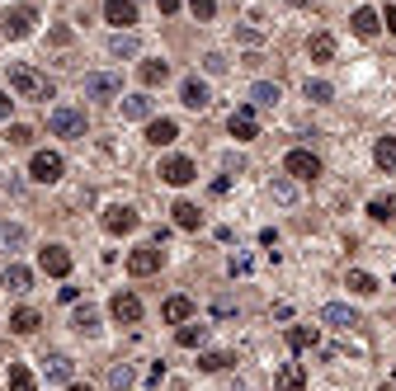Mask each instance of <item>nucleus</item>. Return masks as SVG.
Returning <instances> with one entry per match:
<instances>
[{
  "mask_svg": "<svg viewBox=\"0 0 396 391\" xmlns=\"http://www.w3.org/2000/svg\"><path fill=\"white\" fill-rule=\"evenodd\" d=\"M33 24H38V10H33V5H15V10H5V19H0V33L19 43V38H28V33H33Z\"/></svg>",
  "mask_w": 396,
  "mask_h": 391,
  "instance_id": "nucleus-4",
  "label": "nucleus"
},
{
  "mask_svg": "<svg viewBox=\"0 0 396 391\" xmlns=\"http://www.w3.org/2000/svg\"><path fill=\"white\" fill-rule=\"evenodd\" d=\"M392 283H396V274H392Z\"/></svg>",
  "mask_w": 396,
  "mask_h": 391,
  "instance_id": "nucleus-53",
  "label": "nucleus"
},
{
  "mask_svg": "<svg viewBox=\"0 0 396 391\" xmlns=\"http://www.w3.org/2000/svg\"><path fill=\"white\" fill-rule=\"evenodd\" d=\"M203 71H208V76H222V71H227V57L208 53V57H203Z\"/></svg>",
  "mask_w": 396,
  "mask_h": 391,
  "instance_id": "nucleus-43",
  "label": "nucleus"
},
{
  "mask_svg": "<svg viewBox=\"0 0 396 391\" xmlns=\"http://www.w3.org/2000/svg\"><path fill=\"white\" fill-rule=\"evenodd\" d=\"M71 325H76L80 335H100V312H95V307H76V312H71Z\"/></svg>",
  "mask_w": 396,
  "mask_h": 391,
  "instance_id": "nucleus-28",
  "label": "nucleus"
},
{
  "mask_svg": "<svg viewBox=\"0 0 396 391\" xmlns=\"http://www.w3.org/2000/svg\"><path fill=\"white\" fill-rule=\"evenodd\" d=\"M344 287H349V292H359V297H373V292H377V278H373V274H364V269H349Z\"/></svg>",
  "mask_w": 396,
  "mask_h": 391,
  "instance_id": "nucleus-29",
  "label": "nucleus"
},
{
  "mask_svg": "<svg viewBox=\"0 0 396 391\" xmlns=\"http://www.w3.org/2000/svg\"><path fill=\"white\" fill-rule=\"evenodd\" d=\"M10 104H15V99H10V95H5V90H0V123H5V118H10Z\"/></svg>",
  "mask_w": 396,
  "mask_h": 391,
  "instance_id": "nucleus-48",
  "label": "nucleus"
},
{
  "mask_svg": "<svg viewBox=\"0 0 396 391\" xmlns=\"http://www.w3.org/2000/svg\"><path fill=\"white\" fill-rule=\"evenodd\" d=\"M170 212H175V227H180V231H198V227H203V212H198V203H189V198H180Z\"/></svg>",
  "mask_w": 396,
  "mask_h": 391,
  "instance_id": "nucleus-20",
  "label": "nucleus"
},
{
  "mask_svg": "<svg viewBox=\"0 0 396 391\" xmlns=\"http://www.w3.org/2000/svg\"><path fill=\"white\" fill-rule=\"evenodd\" d=\"M227 132H232L236 142H255V137H260V118H255V104L232 108V118H227Z\"/></svg>",
  "mask_w": 396,
  "mask_h": 391,
  "instance_id": "nucleus-9",
  "label": "nucleus"
},
{
  "mask_svg": "<svg viewBox=\"0 0 396 391\" xmlns=\"http://www.w3.org/2000/svg\"><path fill=\"white\" fill-rule=\"evenodd\" d=\"M10 391H38V377L24 363H10Z\"/></svg>",
  "mask_w": 396,
  "mask_h": 391,
  "instance_id": "nucleus-33",
  "label": "nucleus"
},
{
  "mask_svg": "<svg viewBox=\"0 0 396 391\" xmlns=\"http://www.w3.org/2000/svg\"><path fill=\"white\" fill-rule=\"evenodd\" d=\"M5 287H10V292H28V287H33V274H28L24 264H5Z\"/></svg>",
  "mask_w": 396,
  "mask_h": 391,
  "instance_id": "nucleus-27",
  "label": "nucleus"
},
{
  "mask_svg": "<svg viewBox=\"0 0 396 391\" xmlns=\"http://www.w3.org/2000/svg\"><path fill=\"white\" fill-rule=\"evenodd\" d=\"M373 160H377L387 175H396V137H382V142L373 146Z\"/></svg>",
  "mask_w": 396,
  "mask_h": 391,
  "instance_id": "nucleus-30",
  "label": "nucleus"
},
{
  "mask_svg": "<svg viewBox=\"0 0 396 391\" xmlns=\"http://www.w3.org/2000/svg\"><path fill=\"white\" fill-rule=\"evenodd\" d=\"M137 53H142V38H137V33H113V38H109V57L123 61V57H137Z\"/></svg>",
  "mask_w": 396,
  "mask_h": 391,
  "instance_id": "nucleus-24",
  "label": "nucleus"
},
{
  "mask_svg": "<svg viewBox=\"0 0 396 391\" xmlns=\"http://www.w3.org/2000/svg\"><path fill=\"white\" fill-rule=\"evenodd\" d=\"M109 312H113L118 325H137V321H142V302H137V292H113Z\"/></svg>",
  "mask_w": 396,
  "mask_h": 391,
  "instance_id": "nucleus-12",
  "label": "nucleus"
},
{
  "mask_svg": "<svg viewBox=\"0 0 396 391\" xmlns=\"http://www.w3.org/2000/svg\"><path fill=\"white\" fill-rule=\"evenodd\" d=\"M180 99H185L189 108H208V104H212V95H208V80L185 76V85H180Z\"/></svg>",
  "mask_w": 396,
  "mask_h": 391,
  "instance_id": "nucleus-17",
  "label": "nucleus"
},
{
  "mask_svg": "<svg viewBox=\"0 0 396 391\" xmlns=\"http://www.w3.org/2000/svg\"><path fill=\"white\" fill-rule=\"evenodd\" d=\"M160 264H165V250H160V245H137L128 255V274L132 278H151Z\"/></svg>",
  "mask_w": 396,
  "mask_h": 391,
  "instance_id": "nucleus-8",
  "label": "nucleus"
},
{
  "mask_svg": "<svg viewBox=\"0 0 396 391\" xmlns=\"http://www.w3.org/2000/svg\"><path fill=\"white\" fill-rule=\"evenodd\" d=\"M292 5H312V0H292Z\"/></svg>",
  "mask_w": 396,
  "mask_h": 391,
  "instance_id": "nucleus-51",
  "label": "nucleus"
},
{
  "mask_svg": "<svg viewBox=\"0 0 396 391\" xmlns=\"http://www.w3.org/2000/svg\"><path fill=\"white\" fill-rule=\"evenodd\" d=\"M132 382H137L132 363H113V368H109V387H113V391H128Z\"/></svg>",
  "mask_w": 396,
  "mask_h": 391,
  "instance_id": "nucleus-36",
  "label": "nucleus"
},
{
  "mask_svg": "<svg viewBox=\"0 0 396 391\" xmlns=\"http://www.w3.org/2000/svg\"><path fill=\"white\" fill-rule=\"evenodd\" d=\"M198 368H203V372H227V368H232V354L212 349V354H203V359H198Z\"/></svg>",
  "mask_w": 396,
  "mask_h": 391,
  "instance_id": "nucleus-40",
  "label": "nucleus"
},
{
  "mask_svg": "<svg viewBox=\"0 0 396 391\" xmlns=\"http://www.w3.org/2000/svg\"><path fill=\"white\" fill-rule=\"evenodd\" d=\"M160 316H165L170 325H189V321H194V302H189V297H165Z\"/></svg>",
  "mask_w": 396,
  "mask_h": 391,
  "instance_id": "nucleus-21",
  "label": "nucleus"
},
{
  "mask_svg": "<svg viewBox=\"0 0 396 391\" xmlns=\"http://www.w3.org/2000/svg\"><path fill=\"white\" fill-rule=\"evenodd\" d=\"M382 24L392 28V38H396V5H387V15H382Z\"/></svg>",
  "mask_w": 396,
  "mask_h": 391,
  "instance_id": "nucleus-47",
  "label": "nucleus"
},
{
  "mask_svg": "<svg viewBox=\"0 0 396 391\" xmlns=\"http://www.w3.org/2000/svg\"><path fill=\"white\" fill-rule=\"evenodd\" d=\"M302 90H307L312 104H330V99H335V85H330V80H307Z\"/></svg>",
  "mask_w": 396,
  "mask_h": 391,
  "instance_id": "nucleus-37",
  "label": "nucleus"
},
{
  "mask_svg": "<svg viewBox=\"0 0 396 391\" xmlns=\"http://www.w3.org/2000/svg\"><path fill=\"white\" fill-rule=\"evenodd\" d=\"M245 274H250V255H236L232 260V278H245Z\"/></svg>",
  "mask_w": 396,
  "mask_h": 391,
  "instance_id": "nucleus-44",
  "label": "nucleus"
},
{
  "mask_svg": "<svg viewBox=\"0 0 396 391\" xmlns=\"http://www.w3.org/2000/svg\"><path fill=\"white\" fill-rule=\"evenodd\" d=\"M48 128H53V137H71V142H80V137H85V113L62 104V108L48 113Z\"/></svg>",
  "mask_w": 396,
  "mask_h": 391,
  "instance_id": "nucleus-3",
  "label": "nucleus"
},
{
  "mask_svg": "<svg viewBox=\"0 0 396 391\" xmlns=\"http://www.w3.org/2000/svg\"><path fill=\"white\" fill-rule=\"evenodd\" d=\"M5 142H10V146H28V142H33V128H24V123H10V128H5Z\"/></svg>",
  "mask_w": 396,
  "mask_h": 391,
  "instance_id": "nucleus-41",
  "label": "nucleus"
},
{
  "mask_svg": "<svg viewBox=\"0 0 396 391\" xmlns=\"http://www.w3.org/2000/svg\"><path fill=\"white\" fill-rule=\"evenodd\" d=\"M368 217H373V222H396V198H373Z\"/></svg>",
  "mask_w": 396,
  "mask_h": 391,
  "instance_id": "nucleus-39",
  "label": "nucleus"
},
{
  "mask_svg": "<svg viewBox=\"0 0 396 391\" xmlns=\"http://www.w3.org/2000/svg\"><path fill=\"white\" fill-rule=\"evenodd\" d=\"M123 95V76L118 71H90L85 76V99H118Z\"/></svg>",
  "mask_w": 396,
  "mask_h": 391,
  "instance_id": "nucleus-6",
  "label": "nucleus"
},
{
  "mask_svg": "<svg viewBox=\"0 0 396 391\" xmlns=\"http://www.w3.org/2000/svg\"><path fill=\"white\" fill-rule=\"evenodd\" d=\"M382 391H396V382H387V387H382Z\"/></svg>",
  "mask_w": 396,
  "mask_h": 391,
  "instance_id": "nucleus-50",
  "label": "nucleus"
},
{
  "mask_svg": "<svg viewBox=\"0 0 396 391\" xmlns=\"http://www.w3.org/2000/svg\"><path fill=\"white\" fill-rule=\"evenodd\" d=\"M269 193H274V203H283V208H288V203H297V189H292L288 175H279V180L269 184Z\"/></svg>",
  "mask_w": 396,
  "mask_h": 391,
  "instance_id": "nucleus-38",
  "label": "nucleus"
},
{
  "mask_svg": "<svg viewBox=\"0 0 396 391\" xmlns=\"http://www.w3.org/2000/svg\"><path fill=\"white\" fill-rule=\"evenodd\" d=\"M170 80V61H142V85H165Z\"/></svg>",
  "mask_w": 396,
  "mask_h": 391,
  "instance_id": "nucleus-32",
  "label": "nucleus"
},
{
  "mask_svg": "<svg viewBox=\"0 0 396 391\" xmlns=\"http://www.w3.org/2000/svg\"><path fill=\"white\" fill-rule=\"evenodd\" d=\"M349 28L359 33V38H377V28H382V15L368 10V5H359L354 15H349Z\"/></svg>",
  "mask_w": 396,
  "mask_h": 391,
  "instance_id": "nucleus-16",
  "label": "nucleus"
},
{
  "mask_svg": "<svg viewBox=\"0 0 396 391\" xmlns=\"http://www.w3.org/2000/svg\"><path fill=\"white\" fill-rule=\"evenodd\" d=\"M212 193H217V198H222V193H232V180H227V175H217V180H212Z\"/></svg>",
  "mask_w": 396,
  "mask_h": 391,
  "instance_id": "nucleus-45",
  "label": "nucleus"
},
{
  "mask_svg": "<svg viewBox=\"0 0 396 391\" xmlns=\"http://www.w3.org/2000/svg\"><path fill=\"white\" fill-rule=\"evenodd\" d=\"M66 391H95V387H85V382H71V387H66Z\"/></svg>",
  "mask_w": 396,
  "mask_h": 391,
  "instance_id": "nucleus-49",
  "label": "nucleus"
},
{
  "mask_svg": "<svg viewBox=\"0 0 396 391\" xmlns=\"http://www.w3.org/2000/svg\"><path fill=\"white\" fill-rule=\"evenodd\" d=\"M283 175H288V180H317L321 175V156L317 151H307V146H292L288 156H283Z\"/></svg>",
  "mask_w": 396,
  "mask_h": 391,
  "instance_id": "nucleus-2",
  "label": "nucleus"
},
{
  "mask_svg": "<svg viewBox=\"0 0 396 391\" xmlns=\"http://www.w3.org/2000/svg\"><path fill=\"white\" fill-rule=\"evenodd\" d=\"M189 10H194V19H198V24H208L212 15H217V0H189Z\"/></svg>",
  "mask_w": 396,
  "mask_h": 391,
  "instance_id": "nucleus-42",
  "label": "nucleus"
},
{
  "mask_svg": "<svg viewBox=\"0 0 396 391\" xmlns=\"http://www.w3.org/2000/svg\"><path fill=\"white\" fill-rule=\"evenodd\" d=\"M137 208H128V203H109L104 208V217H100V227H104L109 236H128V231H137Z\"/></svg>",
  "mask_w": 396,
  "mask_h": 391,
  "instance_id": "nucleus-5",
  "label": "nucleus"
},
{
  "mask_svg": "<svg viewBox=\"0 0 396 391\" xmlns=\"http://www.w3.org/2000/svg\"><path fill=\"white\" fill-rule=\"evenodd\" d=\"M5 80H10V90L19 95V99H53V80L43 76V71H33V66H24V61H10L5 66Z\"/></svg>",
  "mask_w": 396,
  "mask_h": 391,
  "instance_id": "nucleus-1",
  "label": "nucleus"
},
{
  "mask_svg": "<svg viewBox=\"0 0 396 391\" xmlns=\"http://www.w3.org/2000/svg\"><path fill=\"white\" fill-rule=\"evenodd\" d=\"M317 325H292L288 330V349H297V354H302V349H312V344H317Z\"/></svg>",
  "mask_w": 396,
  "mask_h": 391,
  "instance_id": "nucleus-31",
  "label": "nucleus"
},
{
  "mask_svg": "<svg viewBox=\"0 0 396 391\" xmlns=\"http://www.w3.org/2000/svg\"><path fill=\"white\" fill-rule=\"evenodd\" d=\"M321 321L335 325V330H354V325H359V312L344 307V302H326V307H321Z\"/></svg>",
  "mask_w": 396,
  "mask_h": 391,
  "instance_id": "nucleus-15",
  "label": "nucleus"
},
{
  "mask_svg": "<svg viewBox=\"0 0 396 391\" xmlns=\"http://www.w3.org/2000/svg\"><path fill=\"white\" fill-rule=\"evenodd\" d=\"M62 170H66V160L57 151H33V160H28V180H38V184H57Z\"/></svg>",
  "mask_w": 396,
  "mask_h": 391,
  "instance_id": "nucleus-7",
  "label": "nucleus"
},
{
  "mask_svg": "<svg viewBox=\"0 0 396 391\" xmlns=\"http://www.w3.org/2000/svg\"><path fill=\"white\" fill-rule=\"evenodd\" d=\"M123 118H128V123L151 118V95H128V99H123Z\"/></svg>",
  "mask_w": 396,
  "mask_h": 391,
  "instance_id": "nucleus-26",
  "label": "nucleus"
},
{
  "mask_svg": "<svg viewBox=\"0 0 396 391\" xmlns=\"http://www.w3.org/2000/svg\"><path fill=\"white\" fill-rule=\"evenodd\" d=\"M307 53H312V61H321V66L335 61V38H330V33H312V38H307Z\"/></svg>",
  "mask_w": 396,
  "mask_h": 391,
  "instance_id": "nucleus-25",
  "label": "nucleus"
},
{
  "mask_svg": "<svg viewBox=\"0 0 396 391\" xmlns=\"http://www.w3.org/2000/svg\"><path fill=\"white\" fill-rule=\"evenodd\" d=\"M0 189H5V180H0Z\"/></svg>",
  "mask_w": 396,
  "mask_h": 391,
  "instance_id": "nucleus-52",
  "label": "nucleus"
},
{
  "mask_svg": "<svg viewBox=\"0 0 396 391\" xmlns=\"http://www.w3.org/2000/svg\"><path fill=\"white\" fill-rule=\"evenodd\" d=\"M38 269L53 274V278H66V274H71V250H66V245H43V250H38Z\"/></svg>",
  "mask_w": 396,
  "mask_h": 391,
  "instance_id": "nucleus-11",
  "label": "nucleus"
},
{
  "mask_svg": "<svg viewBox=\"0 0 396 391\" xmlns=\"http://www.w3.org/2000/svg\"><path fill=\"white\" fill-rule=\"evenodd\" d=\"M38 325H43V316L33 312V307H15V312H10V330H15V335H33Z\"/></svg>",
  "mask_w": 396,
  "mask_h": 391,
  "instance_id": "nucleus-23",
  "label": "nucleus"
},
{
  "mask_svg": "<svg viewBox=\"0 0 396 391\" xmlns=\"http://www.w3.org/2000/svg\"><path fill=\"white\" fill-rule=\"evenodd\" d=\"M43 377H48V382H62V387H71L76 363H71L66 354H48V359H43Z\"/></svg>",
  "mask_w": 396,
  "mask_h": 391,
  "instance_id": "nucleus-13",
  "label": "nucleus"
},
{
  "mask_svg": "<svg viewBox=\"0 0 396 391\" xmlns=\"http://www.w3.org/2000/svg\"><path fill=\"white\" fill-rule=\"evenodd\" d=\"M156 5H160V15H175V10H180L185 0H156Z\"/></svg>",
  "mask_w": 396,
  "mask_h": 391,
  "instance_id": "nucleus-46",
  "label": "nucleus"
},
{
  "mask_svg": "<svg viewBox=\"0 0 396 391\" xmlns=\"http://www.w3.org/2000/svg\"><path fill=\"white\" fill-rule=\"evenodd\" d=\"M156 175H160L165 184H175V189H180V184L198 180V165H194L189 156H165V160H160V170H156Z\"/></svg>",
  "mask_w": 396,
  "mask_h": 391,
  "instance_id": "nucleus-10",
  "label": "nucleus"
},
{
  "mask_svg": "<svg viewBox=\"0 0 396 391\" xmlns=\"http://www.w3.org/2000/svg\"><path fill=\"white\" fill-rule=\"evenodd\" d=\"M24 240H28V231H24V227H0V250L19 255V250H24Z\"/></svg>",
  "mask_w": 396,
  "mask_h": 391,
  "instance_id": "nucleus-34",
  "label": "nucleus"
},
{
  "mask_svg": "<svg viewBox=\"0 0 396 391\" xmlns=\"http://www.w3.org/2000/svg\"><path fill=\"white\" fill-rule=\"evenodd\" d=\"M274 391H307V368L302 363H283L274 377Z\"/></svg>",
  "mask_w": 396,
  "mask_h": 391,
  "instance_id": "nucleus-18",
  "label": "nucleus"
},
{
  "mask_svg": "<svg viewBox=\"0 0 396 391\" xmlns=\"http://www.w3.org/2000/svg\"><path fill=\"white\" fill-rule=\"evenodd\" d=\"M175 137H180V123H175V118H151V123H147V142H151V146H170Z\"/></svg>",
  "mask_w": 396,
  "mask_h": 391,
  "instance_id": "nucleus-19",
  "label": "nucleus"
},
{
  "mask_svg": "<svg viewBox=\"0 0 396 391\" xmlns=\"http://www.w3.org/2000/svg\"><path fill=\"white\" fill-rule=\"evenodd\" d=\"M104 19L118 24V33H128V28L137 24V5H132V0H104Z\"/></svg>",
  "mask_w": 396,
  "mask_h": 391,
  "instance_id": "nucleus-14",
  "label": "nucleus"
},
{
  "mask_svg": "<svg viewBox=\"0 0 396 391\" xmlns=\"http://www.w3.org/2000/svg\"><path fill=\"white\" fill-rule=\"evenodd\" d=\"M279 99H283V90H279L274 80H255V85H250V104L255 108H274Z\"/></svg>",
  "mask_w": 396,
  "mask_h": 391,
  "instance_id": "nucleus-22",
  "label": "nucleus"
},
{
  "mask_svg": "<svg viewBox=\"0 0 396 391\" xmlns=\"http://www.w3.org/2000/svg\"><path fill=\"white\" fill-rule=\"evenodd\" d=\"M203 335H208V325H198V321H189V325H180V330H175V339H180L185 349H198V344H203Z\"/></svg>",
  "mask_w": 396,
  "mask_h": 391,
  "instance_id": "nucleus-35",
  "label": "nucleus"
}]
</instances>
